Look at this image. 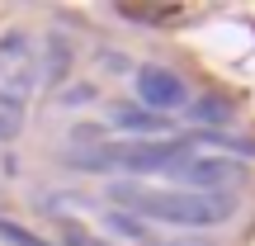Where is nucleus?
<instances>
[{"label": "nucleus", "instance_id": "1", "mask_svg": "<svg viewBox=\"0 0 255 246\" xmlns=\"http://www.w3.org/2000/svg\"><path fill=\"white\" fill-rule=\"evenodd\" d=\"M109 199L123 204V213H142V218L180 223V228H218L232 218L227 194H194V190H151L137 180H114Z\"/></svg>", "mask_w": 255, "mask_h": 246}, {"label": "nucleus", "instance_id": "2", "mask_svg": "<svg viewBox=\"0 0 255 246\" xmlns=\"http://www.w3.org/2000/svg\"><path fill=\"white\" fill-rule=\"evenodd\" d=\"M170 175L194 194H222L227 185L241 180V166L232 156H213V152H184L180 161L170 166Z\"/></svg>", "mask_w": 255, "mask_h": 246}, {"label": "nucleus", "instance_id": "3", "mask_svg": "<svg viewBox=\"0 0 255 246\" xmlns=\"http://www.w3.org/2000/svg\"><path fill=\"white\" fill-rule=\"evenodd\" d=\"M137 100H142L146 114H156V119H170V114L189 109V85H184L180 71H170V66L151 62L137 71Z\"/></svg>", "mask_w": 255, "mask_h": 246}, {"label": "nucleus", "instance_id": "4", "mask_svg": "<svg viewBox=\"0 0 255 246\" xmlns=\"http://www.w3.org/2000/svg\"><path fill=\"white\" fill-rule=\"evenodd\" d=\"M189 152L184 142H119L104 147V161L109 171H128V175H170V166Z\"/></svg>", "mask_w": 255, "mask_h": 246}, {"label": "nucleus", "instance_id": "5", "mask_svg": "<svg viewBox=\"0 0 255 246\" xmlns=\"http://www.w3.org/2000/svg\"><path fill=\"white\" fill-rule=\"evenodd\" d=\"M38 81V66H33V43L24 33H5L0 38V95L5 100H19L33 90Z\"/></svg>", "mask_w": 255, "mask_h": 246}, {"label": "nucleus", "instance_id": "6", "mask_svg": "<svg viewBox=\"0 0 255 246\" xmlns=\"http://www.w3.org/2000/svg\"><path fill=\"white\" fill-rule=\"evenodd\" d=\"M66 71H71V43L52 33V38H47V47H43V81L47 85H62Z\"/></svg>", "mask_w": 255, "mask_h": 246}, {"label": "nucleus", "instance_id": "7", "mask_svg": "<svg viewBox=\"0 0 255 246\" xmlns=\"http://www.w3.org/2000/svg\"><path fill=\"white\" fill-rule=\"evenodd\" d=\"M114 123H119L123 133H161L165 128V119L146 114L142 104H114Z\"/></svg>", "mask_w": 255, "mask_h": 246}, {"label": "nucleus", "instance_id": "8", "mask_svg": "<svg viewBox=\"0 0 255 246\" xmlns=\"http://www.w3.org/2000/svg\"><path fill=\"white\" fill-rule=\"evenodd\" d=\"M189 119H194V123H227V119H232V104L218 100V95H208V100L189 104Z\"/></svg>", "mask_w": 255, "mask_h": 246}, {"label": "nucleus", "instance_id": "9", "mask_svg": "<svg viewBox=\"0 0 255 246\" xmlns=\"http://www.w3.org/2000/svg\"><path fill=\"white\" fill-rule=\"evenodd\" d=\"M104 228H109L114 237H128V242H142L146 237V223L132 218V213H104Z\"/></svg>", "mask_w": 255, "mask_h": 246}, {"label": "nucleus", "instance_id": "10", "mask_svg": "<svg viewBox=\"0 0 255 246\" xmlns=\"http://www.w3.org/2000/svg\"><path fill=\"white\" fill-rule=\"evenodd\" d=\"M194 142H208V147H222V152H241V156H255V142L251 137H232V133H194Z\"/></svg>", "mask_w": 255, "mask_h": 246}, {"label": "nucleus", "instance_id": "11", "mask_svg": "<svg viewBox=\"0 0 255 246\" xmlns=\"http://www.w3.org/2000/svg\"><path fill=\"white\" fill-rule=\"evenodd\" d=\"M19 128H24V104L0 95V137H19Z\"/></svg>", "mask_w": 255, "mask_h": 246}, {"label": "nucleus", "instance_id": "12", "mask_svg": "<svg viewBox=\"0 0 255 246\" xmlns=\"http://www.w3.org/2000/svg\"><path fill=\"white\" fill-rule=\"evenodd\" d=\"M0 237H5L9 246H47L38 232H28V228H19V223H9V218H0Z\"/></svg>", "mask_w": 255, "mask_h": 246}, {"label": "nucleus", "instance_id": "13", "mask_svg": "<svg viewBox=\"0 0 255 246\" xmlns=\"http://www.w3.org/2000/svg\"><path fill=\"white\" fill-rule=\"evenodd\" d=\"M66 246H100V242H95V237H85L81 228H66Z\"/></svg>", "mask_w": 255, "mask_h": 246}, {"label": "nucleus", "instance_id": "14", "mask_svg": "<svg viewBox=\"0 0 255 246\" xmlns=\"http://www.w3.org/2000/svg\"><path fill=\"white\" fill-rule=\"evenodd\" d=\"M161 246H208L203 237H175V242H161Z\"/></svg>", "mask_w": 255, "mask_h": 246}]
</instances>
